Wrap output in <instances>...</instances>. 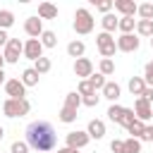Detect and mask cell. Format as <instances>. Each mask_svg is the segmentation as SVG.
Returning <instances> with one entry per match:
<instances>
[{
    "mask_svg": "<svg viewBox=\"0 0 153 153\" xmlns=\"http://www.w3.org/2000/svg\"><path fill=\"white\" fill-rule=\"evenodd\" d=\"M26 143L29 148H33L36 153H48L57 146V134L55 127L48 120H36L26 127Z\"/></svg>",
    "mask_w": 153,
    "mask_h": 153,
    "instance_id": "cell-1",
    "label": "cell"
},
{
    "mask_svg": "<svg viewBox=\"0 0 153 153\" xmlns=\"http://www.w3.org/2000/svg\"><path fill=\"white\" fill-rule=\"evenodd\" d=\"M93 24H96V19H93V14H91V10L88 7H79L76 12H74V31L79 33V36H86V33H91L93 31Z\"/></svg>",
    "mask_w": 153,
    "mask_h": 153,
    "instance_id": "cell-2",
    "label": "cell"
},
{
    "mask_svg": "<svg viewBox=\"0 0 153 153\" xmlns=\"http://www.w3.org/2000/svg\"><path fill=\"white\" fill-rule=\"evenodd\" d=\"M29 110H31V103L26 98H22V100L5 98V103H2V112L7 117H24V115H29Z\"/></svg>",
    "mask_w": 153,
    "mask_h": 153,
    "instance_id": "cell-3",
    "label": "cell"
},
{
    "mask_svg": "<svg viewBox=\"0 0 153 153\" xmlns=\"http://www.w3.org/2000/svg\"><path fill=\"white\" fill-rule=\"evenodd\" d=\"M96 45H98V53H100L103 60H112V55L117 53V45H115V36H112V33L100 31V33L96 36Z\"/></svg>",
    "mask_w": 153,
    "mask_h": 153,
    "instance_id": "cell-4",
    "label": "cell"
},
{
    "mask_svg": "<svg viewBox=\"0 0 153 153\" xmlns=\"http://www.w3.org/2000/svg\"><path fill=\"white\" fill-rule=\"evenodd\" d=\"M22 53H24V43L19 38H10L7 45H5V50H2V57H5V62L14 65V62H19V55Z\"/></svg>",
    "mask_w": 153,
    "mask_h": 153,
    "instance_id": "cell-5",
    "label": "cell"
},
{
    "mask_svg": "<svg viewBox=\"0 0 153 153\" xmlns=\"http://www.w3.org/2000/svg\"><path fill=\"white\" fill-rule=\"evenodd\" d=\"M115 45H117V50H122V53H136L139 45H141V41H139L136 33H120V38L115 41Z\"/></svg>",
    "mask_w": 153,
    "mask_h": 153,
    "instance_id": "cell-6",
    "label": "cell"
},
{
    "mask_svg": "<svg viewBox=\"0 0 153 153\" xmlns=\"http://www.w3.org/2000/svg\"><path fill=\"white\" fill-rule=\"evenodd\" d=\"M22 55H24L26 60H31V62H36L38 57H43V45H41V41H38V38H26Z\"/></svg>",
    "mask_w": 153,
    "mask_h": 153,
    "instance_id": "cell-7",
    "label": "cell"
},
{
    "mask_svg": "<svg viewBox=\"0 0 153 153\" xmlns=\"http://www.w3.org/2000/svg\"><path fill=\"white\" fill-rule=\"evenodd\" d=\"M5 93H7V98L22 100V98H26V86L22 84V79H7L5 81Z\"/></svg>",
    "mask_w": 153,
    "mask_h": 153,
    "instance_id": "cell-8",
    "label": "cell"
},
{
    "mask_svg": "<svg viewBox=\"0 0 153 153\" xmlns=\"http://www.w3.org/2000/svg\"><path fill=\"white\" fill-rule=\"evenodd\" d=\"M67 146L69 148H74V151H79V148H84L91 139H88V134H86V129H74V131H69L67 134Z\"/></svg>",
    "mask_w": 153,
    "mask_h": 153,
    "instance_id": "cell-9",
    "label": "cell"
},
{
    "mask_svg": "<svg viewBox=\"0 0 153 153\" xmlns=\"http://www.w3.org/2000/svg\"><path fill=\"white\" fill-rule=\"evenodd\" d=\"M74 74L84 81V79H88L91 74H93V62L88 60V57H79V60H74Z\"/></svg>",
    "mask_w": 153,
    "mask_h": 153,
    "instance_id": "cell-10",
    "label": "cell"
},
{
    "mask_svg": "<svg viewBox=\"0 0 153 153\" xmlns=\"http://www.w3.org/2000/svg\"><path fill=\"white\" fill-rule=\"evenodd\" d=\"M134 115H136V120H141V122H146V120H151L153 117V110H151V103L148 100H143V98H136L134 100Z\"/></svg>",
    "mask_w": 153,
    "mask_h": 153,
    "instance_id": "cell-11",
    "label": "cell"
},
{
    "mask_svg": "<svg viewBox=\"0 0 153 153\" xmlns=\"http://www.w3.org/2000/svg\"><path fill=\"white\" fill-rule=\"evenodd\" d=\"M136 2L134 0H112V10L115 12H120L122 17H134L136 14Z\"/></svg>",
    "mask_w": 153,
    "mask_h": 153,
    "instance_id": "cell-12",
    "label": "cell"
},
{
    "mask_svg": "<svg viewBox=\"0 0 153 153\" xmlns=\"http://www.w3.org/2000/svg\"><path fill=\"white\" fill-rule=\"evenodd\" d=\"M24 31H26L29 38H41V33H43V22H41L38 17H29V19L24 22Z\"/></svg>",
    "mask_w": 153,
    "mask_h": 153,
    "instance_id": "cell-13",
    "label": "cell"
},
{
    "mask_svg": "<svg viewBox=\"0 0 153 153\" xmlns=\"http://www.w3.org/2000/svg\"><path fill=\"white\" fill-rule=\"evenodd\" d=\"M86 134H88V139L100 141V139L105 136V122H103V120H91V122L86 124Z\"/></svg>",
    "mask_w": 153,
    "mask_h": 153,
    "instance_id": "cell-14",
    "label": "cell"
},
{
    "mask_svg": "<svg viewBox=\"0 0 153 153\" xmlns=\"http://www.w3.org/2000/svg\"><path fill=\"white\" fill-rule=\"evenodd\" d=\"M100 93H103V98H108L110 103H115V100L122 96V88H120L117 81H105V86L100 88Z\"/></svg>",
    "mask_w": 153,
    "mask_h": 153,
    "instance_id": "cell-15",
    "label": "cell"
},
{
    "mask_svg": "<svg viewBox=\"0 0 153 153\" xmlns=\"http://www.w3.org/2000/svg\"><path fill=\"white\" fill-rule=\"evenodd\" d=\"M36 17H38L41 22H43V19H57V5H53V2H41Z\"/></svg>",
    "mask_w": 153,
    "mask_h": 153,
    "instance_id": "cell-16",
    "label": "cell"
},
{
    "mask_svg": "<svg viewBox=\"0 0 153 153\" xmlns=\"http://www.w3.org/2000/svg\"><path fill=\"white\" fill-rule=\"evenodd\" d=\"M84 53H86V43L84 41H69L67 43V55L69 57H74V60H79V57H84Z\"/></svg>",
    "mask_w": 153,
    "mask_h": 153,
    "instance_id": "cell-17",
    "label": "cell"
},
{
    "mask_svg": "<svg viewBox=\"0 0 153 153\" xmlns=\"http://www.w3.org/2000/svg\"><path fill=\"white\" fill-rule=\"evenodd\" d=\"M127 88H129V93H131V96L141 98V93H143V88H146L143 76H131V79H129V84H127Z\"/></svg>",
    "mask_w": 153,
    "mask_h": 153,
    "instance_id": "cell-18",
    "label": "cell"
},
{
    "mask_svg": "<svg viewBox=\"0 0 153 153\" xmlns=\"http://www.w3.org/2000/svg\"><path fill=\"white\" fill-rule=\"evenodd\" d=\"M134 29H136V19H134V17H120V19H117V31H122V33H134Z\"/></svg>",
    "mask_w": 153,
    "mask_h": 153,
    "instance_id": "cell-19",
    "label": "cell"
},
{
    "mask_svg": "<svg viewBox=\"0 0 153 153\" xmlns=\"http://www.w3.org/2000/svg\"><path fill=\"white\" fill-rule=\"evenodd\" d=\"M38 79H41V76H38V72H36L33 67H26V69L22 72V84H24L26 88H29V86H36Z\"/></svg>",
    "mask_w": 153,
    "mask_h": 153,
    "instance_id": "cell-20",
    "label": "cell"
},
{
    "mask_svg": "<svg viewBox=\"0 0 153 153\" xmlns=\"http://www.w3.org/2000/svg\"><path fill=\"white\" fill-rule=\"evenodd\" d=\"M136 36H146V38H151L153 36V22H148V19H136Z\"/></svg>",
    "mask_w": 153,
    "mask_h": 153,
    "instance_id": "cell-21",
    "label": "cell"
},
{
    "mask_svg": "<svg viewBox=\"0 0 153 153\" xmlns=\"http://www.w3.org/2000/svg\"><path fill=\"white\" fill-rule=\"evenodd\" d=\"M100 26H103V31H105V33H115V29H117V17H115L112 12L103 14V19H100Z\"/></svg>",
    "mask_w": 153,
    "mask_h": 153,
    "instance_id": "cell-22",
    "label": "cell"
},
{
    "mask_svg": "<svg viewBox=\"0 0 153 153\" xmlns=\"http://www.w3.org/2000/svg\"><path fill=\"white\" fill-rule=\"evenodd\" d=\"M41 45L43 48H55L57 45V36H55V31H50V29H43V33H41Z\"/></svg>",
    "mask_w": 153,
    "mask_h": 153,
    "instance_id": "cell-23",
    "label": "cell"
},
{
    "mask_svg": "<svg viewBox=\"0 0 153 153\" xmlns=\"http://www.w3.org/2000/svg\"><path fill=\"white\" fill-rule=\"evenodd\" d=\"M127 131L131 134V139H139V141H141V136H143V131H146V122H141V120H134V122L127 127Z\"/></svg>",
    "mask_w": 153,
    "mask_h": 153,
    "instance_id": "cell-24",
    "label": "cell"
},
{
    "mask_svg": "<svg viewBox=\"0 0 153 153\" xmlns=\"http://www.w3.org/2000/svg\"><path fill=\"white\" fill-rule=\"evenodd\" d=\"M50 67H53V62H50V57H38V60L33 62V69L38 72V76H43V74H48V72H50Z\"/></svg>",
    "mask_w": 153,
    "mask_h": 153,
    "instance_id": "cell-25",
    "label": "cell"
},
{
    "mask_svg": "<svg viewBox=\"0 0 153 153\" xmlns=\"http://www.w3.org/2000/svg\"><path fill=\"white\" fill-rule=\"evenodd\" d=\"M65 108H72V110H79V108H81V96H79L76 91H69V93L65 96Z\"/></svg>",
    "mask_w": 153,
    "mask_h": 153,
    "instance_id": "cell-26",
    "label": "cell"
},
{
    "mask_svg": "<svg viewBox=\"0 0 153 153\" xmlns=\"http://www.w3.org/2000/svg\"><path fill=\"white\" fill-rule=\"evenodd\" d=\"M136 14H139L141 19L153 22V2H141V5L136 7Z\"/></svg>",
    "mask_w": 153,
    "mask_h": 153,
    "instance_id": "cell-27",
    "label": "cell"
},
{
    "mask_svg": "<svg viewBox=\"0 0 153 153\" xmlns=\"http://www.w3.org/2000/svg\"><path fill=\"white\" fill-rule=\"evenodd\" d=\"M12 24H14V14H12L10 10H0V29L7 31Z\"/></svg>",
    "mask_w": 153,
    "mask_h": 153,
    "instance_id": "cell-28",
    "label": "cell"
},
{
    "mask_svg": "<svg viewBox=\"0 0 153 153\" xmlns=\"http://www.w3.org/2000/svg\"><path fill=\"white\" fill-rule=\"evenodd\" d=\"M86 81H88V84L93 86V91H100V88L105 86V81H108V79H105L103 74H98V72H93V74H91V76H88Z\"/></svg>",
    "mask_w": 153,
    "mask_h": 153,
    "instance_id": "cell-29",
    "label": "cell"
},
{
    "mask_svg": "<svg viewBox=\"0 0 153 153\" xmlns=\"http://www.w3.org/2000/svg\"><path fill=\"white\" fill-rule=\"evenodd\" d=\"M76 117H79V115H76V110H72V108H65V105H62V110H60V122L72 124Z\"/></svg>",
    "mask_w": 153,
    "mask_h": 153,
    "instance_id": "cell-30",
    "label": "cell"
},
{
    "mask_svg": "<svg viewBox=\"0 0 153 153\" xmlns=\"http://www.w3.org/2000/svg\"><path fill=\"white\" fill-rule=\"evenodd\" d=\"M98 74H103V76L115 74V62H112V60H100V65H98Z\"/></svg>",
    "mask_w": 153,
    "mask_h": 153,
    "instance_id": "cell-31",
    "label": "cell"
},
{
    "mask_svg": "<svg viewBox=\"0 0 153 153\" xmlns=\"http://www.w3.org/2000/svg\"><path fill=\"white\" fill-rule=\"evenodd\" d=\"M122 112H124V108H122V105H117V103H112V105L108 108V120H110V122H120Z\"/></svg>",
    "mask_w": 153,
    "mask_h": 153,
    "instance_id": "cell-32",
    "label": "cell"
},
{
    "mask_svg": "<svg viewBox=\"0 0 153 153\" xmlns=\"http://www.w3.org/2000/svg\"><path fill=\"white\" fill-rule=\"evenodd\" d=\"M124 153H141V141L139 139H124Z\"/></svg>",
    "mask_w": 153,
    "mask_h": 153,
    "instance_id": "cell-33",
    "label": "cell"
},
{
    "mask_svg": "<svg viewBox=\"0 0 153 153\" xmlns=\"http://www.w3.org/2000/svg\"><path fill=\"white\" fill-rule=\"evenodd\" d=\"M134 120H136L134 110H131V108H124V112H122V117H120V122H117V124H122V127L127 129V127H129V124H131Z\"/></svg>",
    "mask_w": 153,
    "mask_h": 153,
    "instance_id": "cell-34",
    "label": "cell"
},
{
    "mask_svg": "<svg viewBox=\"0 0 153 153\" xmlns=\"http://www.w3.org/2000/svg\"><path fill=\"white\" fill-rule=\"evenodd\" d=\"M76 93L81 96V98H86V96H91V93H98V91H93V86L84 79V81H79V86H76Z\"/></svg>",
    "mask_w": 153,
    "mask_h": 153,
    "instance_id": "cell-35",
    "label": "cell"
},
{
    "mask_svg": "<svg viewBox=\"0 0 153 153\" xmlns=\"http://www.w3.org/2000/svg\"><path fill=\"white\" fill-rule=\"evenodd\" d=\"M93 5H96V10L98 12H103V14H108L110 10H112V0H91Z\"/></svg>",
    "mask_w": 153,
    "mask_h": 153,
    "instance_id": "cell-36",
    "label": "cell"
},
{
    "mask_svg": "<svg viewBox=\"0 0 153 153\" xmlns=\"http://www.w3.org/2000/svg\"><path fill=\"white\" fill-rule=\"evenodd\" d=\"M10 153H29V143L26 141H12Z\"/></svg>",
    "mask_w": 153,
    "mask_h": 153,
    "instance_id": "cell-37",
    "label": "cell"
},
{
    "mask_svg": "<svg viewBox=\"0 0 153 153\" xmlns=\"http://www.w3.org/2000/svg\"><path fill=\"white\" fill-rule=\"evenodd\" d=\"M98 100H100V96H98V93H91V96L81 98V105H86V108H96V105H98Z\"/></svg>",
    "mask_w": 153,
    "mask_h": 153,
    "instance_id": "cell-38",
    "label": "cell"
},
{
    "mask_svg": "<svg viewBox=\"0 0 153 153\" xmlns=\"http://www.w3.org/2000/svg\"><path fill=\"white\" fill-rule=\"evenodd\" d=\"M110 151L112 153H124V139H112L110 141Z\"/></svg>",
    "mask_w": 153,
    "mask_h": 153,
    "instance_id": "cell-39",
    "label": "cell"
},
{
    "mask_svg": "<svg viewBox=\"0 0 153 153\" xmlns=\"http://www.w3.org/2000/svg\"><path fill=\"white\" fill-rule=\"evenodd\" d=\"M143 81H146V86L153 88V67L151 65H146V69H143Z\"/></svg>",
    "mask_w": 153,
    "mask_h": 153,
    "instance_id": "cell-40",
    "label": "cell"
},
{
    "mask_svg": "<svg viewBox=\"0 0 153 153\" xmlns=\"http://www.w3.org/2000/svg\"><path fill=\"white\" fill-rule=\"evenodd\" d=\"M141 98H143V100H148V103H153V88H151V86H146V88H143V93H141Z\"/></svg>",
    "mask_w": 153,
    "mask_h": 153,
    "instance_id": "cell-41",
    "label": "cell"
},
{
    "mask_svg": "<svg viewBox=\"0 0 153 153\" xmlns=\"http://www.w3.org/2000/svg\"><path fill=\"white\" fill-rule=\"evenodd\" d=\"M141 141H153V124H151V127H146V131H143Z\"/></svg>",
    "mask_w": 153,
    "mask_h": 153,
    "instance_id": "cell-42",
    "label": "cell"
},
{
    "mask_svg": "<svg viewBox=\"0 0 153 153\" xmlns=\"http://www.w3.org/2000/svg\"><path fill=\"white\" fill-rule=\"evenodd\" d=\"M7 41H10L7 31H2V29H0V48H5V45H7Z\"/></svg>",
    "mask_w": 153,
    "mask_h": 153,
    "instance_id": "cell-43",
    "label": "cell"
},
{
    "mask_svg": "<svg viewBox=\"0 0 153 153\" xmlns=\"http://www.w3.org/2000/svg\"><path fill=\"white\" fill-rule=\"evenodd\" d=\"M57 153H79V151H74V148H69V146H62V148H57Z\"/></svg>",
    "mask_w": 153,
    "mask_h": 153,
    "instance_id": "cell-44",
    "label": "cell"
},
{
    "mask_svg": "<svg viewBox=\"0 0 153 153\" xmlns=\"http://www.w3.org/2000/svg\"><path fill=\"white\" fill-rule=\"evenodd\" d=\"M5 76H7V74H5V69H0V86H5V81H7Z\"/></svg>",
    "mask_w": 153,
    "mask_h": 153,
    "instance_id": "cell-45",
    "label": "cell"
},
{
    "mask_svg": "<svg viewBox=\"0 0 153 153\" xmlns=\"http://www.w3.org/2000/svg\"><path fill=\"white\" fill-rule=\"evenodd\" d=\"M5 67V57H2V50H0V69Z\"/></svg>",
    "mask_w": 153,
    "mask_h": 153,
    "instance_id": "cell-46",
    "label": "cell"
},
{
    "mask_svg": "<svg viewBox=\"0 0 153 153\" xmlns=\"http://www.w3.org/2000/svg\"><path fill=\"white\" fill-rule=\"evenodd\" d=\"M2 136H5V129H2V124H0V141H2Z\"/></svg>",
    "mask_w": 153,
    "mask_h": 153,
    "instance_id": "cell-47",
    "label": "cell"
},
{
    "mask_svg": "<svg viewBox=\"0 0 153 153\" xmlns=\"http://www.w3.org/2000/svg\"><path fill=\"white\" fill-rule=\"evenodd\" d=\"M151 48H153V36H151Z\"/></svg>",
    "mask_w": 153,
    "mask_h": 153,
    "instance_id": "cell-48",
    "label": "cell"
},
{
    "mask_svg": "<svg viewBox=\"0 0 153 153\" xmlns=\"http://www.w3.org/2000/svg\"><path fill=\"white\" fill-rule=\"evenodd\" d=\"M148 65H151V67H153V60H151V62H148Z\"/></svg>",
    "mask_w": 153,
    "mask_h": 153,
    "instance_id": "cell-49",
    "label": "cell"
},
{
    "mask_svg": "<svg viewBox=\"0 0 153 153\" xmlns=\"http://www.w3.org/2000/svg\"><path fill=\"white\" fill-rule=\"evenodd\" d=\"M151 110H153V103H151Z\"/></svg>",
    "mask_w": 153,
    "mask_h": 153,
    "instance_id": "cell-50",
    "label": "cell"
},
{
    "mask_svg": "<svg viewBox=\"0 0 153 153\" xmlns=\"http://www.w3.org/2000/svg\"><path fill=\"white\" fill-rule=\"evenodd\" d=\"M48 153H53V151H48Z\"/></svg>",
    "mask_w": 153,
    "mask_h": 153,
    "instance_id": "cell-51",
    "label": "cell"
}]
</instances>
